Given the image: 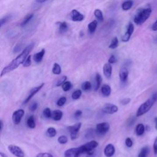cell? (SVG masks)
Masks as SVG:
<instances>
[{"mask_svg":"<svg viewBox=\"0 0 157 157\" xmlns=\"http://www.w3.org/2000/svg\"><path fill=\"white\" fill-rule=\"evenodd\" d=\"M34 46V43L28 45L27 47H26L25 49L21 52L20 54L17 56L15 59H14L8 65L4 67L1 71V77H3V75L15 70V69H17L21 65V64H24V63L27 59V57H28V55L30 54V52L32 51Z\"/></svg>","mask_w":157,"mask_h":157,"instance_id":"obj_1","label":"cell"},{"mask_svg":"<svg viewBox=\"0 0 157 157\" xmlns=\"http://www.w3.org/2000/svg\"><path fill=\"white\" fill-rule=\"evenodd\" d=\"M151 14H152V9L150 8L139 9L135 14L134 22L136 25H141L149 18Z\"/></svg>","mask_w":157,"mask_h":157,"instance_id":"obj_2","label":"cell"},{"mask_svg":"<svg viewBox=\"0 0 157 157\" xmlns=\"http://www.w3.org/2000/svg\"><path fill=\"white\" fill-rule=\"evenodd\" d=\"M154 103H155V101L152 99V98L148 99L143 104H142L140 106V107L138 108L136 112V117H140V116L148 112L150 110V109L152 107Z\"/></svg>","mask_w":157,"mask_h":157,"instance_id":"obj_3","label":"cell"},{"mask_svg":"<svg viewBox=\"0 0 157 157\" xmlns=\"http://www.w3.org/2000/svg\"><path fill=\"white\" fill-rule=\"evenodd\" d=\"M98 146V142L91 141L80 146L82 153H86L89 155H91L94 153V149Z\"/></svg>","mask_w":157,"mask_h":157,"instance_id":"obj_4","label":"cell"},{"mask_svg":"<svg viewBox=\"0 0 157 157\" xmlns=\"http://www.w3.org/2000/svg\"><path fill=\"white\" fill-rule=\"evenodd\" d=\"M110 128V125L107 122L98 124L96 127V133L97 135L103 136L106 135Z\"/></svg>","mask_w":157,"mask_h":157,"instance_id":"obj_5","label":"cell"},{"mask_svg":"<svg viewBox=\"0 0 157 157\" xmlns=\"http://www.w3.org/2000/svg\"><path fill=\"white\" fill-rule=\"evenodd\" d=\"M81 126H82V124L80 122H78V123L75 124L73 126L68 127V131L70 132V136L72 140H75V139H76L79 137L78 133Z\"/></svg>","mask_w":157,"mask_h":157,"instance_id":"obj_6","label":"cell"},{"mask_svg":"<svg viewBox=\"0 0 157 157\" xmlns=\"http://www.w3.org/2000/svg\"><path fill=\"white\" fill-rule=\"evenodd\" d=\"M9 152L17 157H25V154L21 148L15 145H10L8 146Z\"/></svg>","mask_w":157,"mask_h":157,"instance_id":"obj_7","label":"cell"},{"mask_svg":"<svg viewBox=\"0 0 157 157\" xmlns=\"http://www.w3.org/2000/svg\"><path fill=\"white\" fill-rule=\"evenodd\" d=\"M25 111L24 109L17 110L13 114V121L14 125H18L20 124L22 117H24Z\"/></svg>","mask_w":157,"mask_h":157,"instance_id":"obj_8","label":"cell"},{"mask_svg":"<svg viewBox=\"0 0 157 157\" xmlns=\"http://www.w3.org/2000/svg\"><path fill=\"white\" fill-rule=\"evenodd\" d=\"M82 154V151H81L80 147L71 148L65 151V157H79V155Z\"/></svg>","mask_w":157,"mask_h":157,"instance_id":"obj_9","label":"cell"},{"mask_svg":"<svg viewBox=\"0 0 157 157\" xmlns=\"http://www.w3.org/2000/svg\"><path fill=\"white\" fill-rule=\"evenodd\" d=\"M118 107L113 104H106L103 108V112L107 114H114L118 112Z\"/></svg>","mask_w":157,"mask_h":157,"instance_id":"obj_10","label":"cell"},{"mask_svg":"<svg viewBox=\"0 0 157 157\" xmlns=\"http://www.w3.org/2000/svg\"><path fill=\"white\" fill-rule=\"evenodd\" d=\"M69 15L71 20L74 22H81L84 19V15L75 9L73 10Z\"/></svg>","mask_w":157,"mask_h":157,"instance_id":"obj_11","label":"cell"},{"mask_svg":"<svg viewBox=\"0 0 157 157\" xmlns=\"http://www.w3.org/2000/svg\"><path fill=\"white\" fill-rule=\"evenodd\" d=\"M44 86V84L43 83L41 85H39L38 87H34V88L32 89L30 91V94L28 95V96L26 98V100L24 101V104H27L29 101L31 100V99L34 95H35L39 91H40V90H41V89L43 88Z\"/></svg>","mask_w":157,"mask_h":157,"instance_id":"obj_12","label":"cell"},{"mask_svg":"<svg viewBox=\"0 0 157 157\" xmlns=\"http://www.w3.org/2000/svg\"><path fill=\"white\" fill-rule=\"evenodd\" d=\"M134 29H135V27H134L133 24L130 23V24L128 25V27L127 28V30L126 33H125V34L121 38L122 41H124V42L128 41L131 36V34H133L134 31Z\"/></svg>","mask_w":157,"mask_h":157,"instance_id":"obj_13","label":"cell"},{"mask_svg":"<svg viewBox=\"0 0 157 157\" xmlns=\"http://www.w3.org/2000/svg\"><path fill=\"white\" fill-rule=\"evenodd\" d=\"M115 152V149L114 145L112 144H107L104 148V154L107 157H112Z\"/></svg>","mask_w":157,"mask_h":157,"instance_id":"obj_14","label":"cell"},{"mask_svg":"<svg viewBox=\"0 0 157 157\" xmlns=\"http://www.w3.org/2000/svg\"><path fill=\"white\" fill-rule=\"evenodd\" d=\"M128 74L129 72L126 68L124 67L120 69L119 73V77L121 82H126L128 80Z\"/></svg>","mask_w":157,"mask_h":157,"instance_id":"obj_15","label":"cell"},{"mask_svg":"<svg viewBox=\"0 0 157 157\" xmlns=\"http://www.w3.org/2000/svg\"><path fill=\"white\" fill-rule=\"evenodd\" d=\"M112 67L109 63H106L103 66V73L106 77L107 79H110L112 75Z\"/></svg>","mask_w":157,"mask_h":157,"instance_id":"obj_16","label":"cell"},{"mask_svg":"<svg viewBox=\"0 0 157 157\" xmlns=\"http://www.w3.org/2000/svg\"><path fill=\"white\" fill-rule=\"evenodd\" d=\"M45 52V49H42L39 52H38V53L34 54L33 56L34 61L38 63L41 62L43 59V57L44 56Z\"/></svg>","mask_w":157,"mask_h":157,"instance_id":"obj_17","label":"cell"},{"mask_svg":"<svg viewBox=\"0 0 157 157\" xmlns=\"http://www.w3.org/2000/svg\"><path fill=\"white\" fill-rule=\"evenodd\" d=\"M111 93V89L109 85L104 84L101 87V94L104 96H109Z\"/></svg>","mask_w":157,"mask_h":157,"instance_id":"obj_18","label":"cell"},{"mask_svg":"<svg viewBox=\"0 0 157 157\" xmlns=\"http://www.w3.org/2000/svg\"><path fill=\"white\" fill-rule=\"evenodd\" d=\"M52 118L55 121H59L63 117V112L60 110H55L52 112Z\"/></svg>","mask_w":157,"mask_h":157,"instance_id":"obj_19","label":"cell"},{"mask_svg":"<svg viewBox=\"0 0 157 157\" xmlns=\"http://www.w3.org/2000/svg\"><path fill=\"white\" fill-rule=\"evenodd\" d=\"M133 5V0H127V1H125L121 4V8L124 10H128L132 8Z\"/></svg>","mask_w":157,"mask_h":157,"instance_id":"obj_20","label":"cell"},{"mask_svg":"<svg viewBox=\"0 0 157 157\" xmlns=\"http://www.w3.org/2000/svg\"><path fill=\"white\" fill-rule=\"evenodd\" d=\"M102 82V77L101 76V75L100 74L97 73L96 74V77H95V88L94 90L95 91H97L99 88H100L101 84Z\"/></svg>","mask_w":157,"mask_h":157,"instance_id":"obj_21","label":"cell"},{"mask_svg":"<svg viewBox=\"0 0 157 157\" xmlns=\"http://www.w3.org/2000/svg\"><path fill=\"white\" fill-rule=\"evenodd\" d=\"M27 124L28 127L31 129H33L36 127L35 120H34V117L33 115H31L30 117H28V119H27Z\"/></svg>","mask_w":157,"mask_h":157,"instance_id":"obj_22","label":"cell"},{"mask_svg":"<svg viewBox=\"0 0 157 157\" xmlns=\"http://www.w3.org/2000/svg\"><path fill=\"white\" fill-rule=\"evenodd\" d=\"M145 130V127L142 124H138L136 127V133L137 136H142L144 133Z\"/></svg>","mask_w":157,"mask_h":157,"instance_id":"obj_23","label":"cell"},{"mask_svg":"<svg viewBox=\"0 0 157 157\" xmlns=\"http://www.w3.org/2000/svg\"><path fill=\"white\" fill-rule=\"evenodd\" d=\"M97 25H98V22L96 20H94L90 23L88 25V29H89L90 33L93 34L95 33L96 27H97Z\"/></svg>","mask_w":157,"mask_h":157,"instance_id":"obj_24","label":"cell"},{"mask_svg":"<svg viewBox=\"0 0 157 157\" xmlns=\"http://www.w3.org/2000/svg\"><path fill=\"white\" fill-rule=\"evenodd\" d=\"M59 31L60 33H65L68 30V25L67 24V23L65 22H59Z\"/></svg>","mask_w":157,"mask_h":157,"instance_id":"obj_25","label":"cell"},{"mask_svg":"<svg viewBox=\"0 0 157 157\" xmlns=\"http://www.w3.org/2000/svg\"><path fill=\"white\" fill-rule=\"evenodd\" d=\"M149 152H150L149 147L148 146L144 147L141 149V152H139L138 155V157H147V156L149 154Z\"/></svg>","mask_w":157,"mask_h":157,"instance_id":"obj_26","label":"cell"},{"mask_svg":"<svg viewBox=\"0 0 157 157\" xmlns=\"http://www.w3.org/2000/svg\"><path fill=\"white\" fill-rule=\"evenodd\" d=\"M46 135L49 137H54L57 135V130L53 127H50L47 129Z\"/></svg>","mask_w":157,"mask_h":157,"instance_id":"obj_27","label":"cell"},{"mask_svg":"<svg viewBox=\"0 0 157 157\" xmlns=\"http://www.w3.org/2000/svg\"><path fill=\"white\" fill-rule=\"evenodd\" d=\"M118 45H119L118 38L117 37H114L112 39V41H111V43H110V44L109 46V48L111 49H115L118 47Z\"/></svg>","mask_w":157,"mask_h":157,"instance_id":"obj_28","label":"cell"},{"mask_svg":"<svg viewBox=\"0 0 157 157\" xmlns=\"http://www.w3.org/2000/svg\"><path fill=\"white\" fill-rule=\"evenodd\" d=\"M52 73L55 75H59L61 73V66L58 63H54L53 68H52Z\"/></svg>","mask_w":157,"mask_h":157,"instance_id":"obj_29","label":"cell"},{"mask_svg":"<svg viewBox=\"0 0 157 157\" xmlns=\"http://www.w3.org/2000/svg\"><path fill=\"white\" fill-rule=\"evenodd\" d=\"M33 14H28L27 15H26V17L24 18V19L23 20V22H22V24H21V26L22 27H24L28 23L30 22L31 19L33 17Z\"/></svg>","mask_w":157,"mask_h":157,"instance_id":"obj_30","label":"cell"},{"mask_svg":"<svg viewBox=\"0 0 157 157\" xmlns=\"http://www.w3.org/2000/svg\"><path fill=\"white\" fill-rule=\"evenodd\" d=\"M94 15L95 16L96 18L100 21H103L104 19L103 15L100 9H96L94 12Z\"/></svg>","mask_w":157,"mask_h":157,"instance_id":"obj_31","label":"cell"},{"mask_svg":"<svg viewBox=\"0 0 157 157\" xmlns=\"http://www.w3.org/2000/svg\"><path fill=\"white\" fill-rule=\"evenodd\" d=\"M61 87L62 89L64 91H68L71 89L72 84L69 81H66V82L61 85Z\"/></svg>","mask_w":157,"mask_h":157,"instance_id":"obj_32","label":"cell"},{"mask_svg":"<svg viewBox=\"0 0 157 157\" xmlns=\"http://www.w3.org/2000/svg\"><path fill=\"white\" fill-rule=\"evenodd\" d=\"M82 95V91L80 90H77L74 91L72 94V98L74 100H78Z\"/></svg>","mask_w":157,"mask_h":157,"instance_id":"obj_33","label":"cell"},{"mask_svg":"<svg viewBox=\"0 0 157 157\" xmlns=\"http://www.w3.org/2000/svg\"><path fill=\"white\" fill-rule=\"evenodd\" d=\"M91 89V84L89 81H86L82 85V89L84 91H89Z\"/></svg>","mask_w":157,"mask_h":157,"instance_id":"obj_34","label":"cell"},{"mask_svg":"<svg viewBox=\"0 0 157 157\" xmlns=\"http://www.w3.org/2000/svg\"><path fill=\"white\" fill-rule=\"evenodd\" d=\"M43 115L46 118H50L52 116V113L49 108H45L43 111Z\"/></svg>","mask_w":157,"mask_h":157,"instance_id":"obj_35","label":"cell"},{"mask_svg":"<svg viewBox=\"0 0 157 157\" xmlns=\"http://www.w3.org/2000/svg\"><path fill=\"white\" fill-rule=\"evenodd\" d=\"M58 142L61 144H65L68 142V138L65 136H61L58 139Z\"/></svg>","mask_w":157,"mask_h":157,"instance_id":"obj_36","label":"cell"},{"mask_svg":"<svg viewBox=\"0 0 157 157\" xmlns=\"http://www.w3.org/2000/svg\"><path fill=\"white\" fill-rule=\"evenodd\" d=\"M66 101V97H61L60 98L59 100L57 101V106H63L64 104H65Z\"/></svg>","mask_w":157,"mask_h":157,"instance_id":"obj_37","label":"cell"},{"mask_svg":"<svg viewBox=\"0 0 157 157\" xmlns=\"http://www.w3.org/2000/svg\"><path fill=\"white\" fill-rule=\"evenodd\" d=\"M66 79H67V77L66 76V75H65V76H63L60 80H59V81H57V82L56 84V86L59 87V86L62 85L64 83L66 82Z\"/></svg>","mask_w":157,"mask_h":157,"instance_id":"obj_38","label":"cell"},{"mask_svg":"<svg viewBox=\"0 0 157 157\" xmlns=\"http://www.w3.org/2000/svg\"><path fill=\"white\" fill-rule=\"evenodd\" d=\"M31 55L28 56L27 57V59H26V60L25 61V62L24 63V64H23V65H24V67H28L30 66L31 65Z\"/></svg>","mask_w":157,"mask_h":157,"instance_id":"obj_39","label":"cell"},{"mask_svg":"<svg viewBox=\"0 0 157 157\" xmlns=\"http://www.w3.org/2000/svg\"><path fill=\"white\" fill-rule=\"evenodd\" d=\"M38 107V103L36 101H34L31 104V105L30 106V110L31 112H34L37 109Z\"/></svg>","mask_w":157,"mask_h":157,"instance_id":"obj_40","label":"cell"},{"mask_svg":"<svg viewBox=\"0 0 157 157\" xmlns=\"http://www.w3.org/2000/svg\"><path fill=\"white\" fill-rule=\"evenodd\" d=\"M10 19V15H7L6 17H4L3 18L1 19V27H2L5 24H6V22Z\"/></svg>","mask_w":157,"mask_h":157,"instance_id":"obj_41","label":"cell"},{"mask_svg":"<svg viewBox=\"0 0 157 157\" xmlns=\"http://www.w3.org/2000/svg\"><path fill=\"white\" fill-rule=\"evenodd\" d=\"M125 144L128 147H131L133 146V141L130 137H127L125 140Z\"/></svg>","mask_w":157,"mask_h":157,"instance_id":"obj_42","label":"cell"},{"mask_svg":"<svg viewBox=\"0 0 157 157\" xmlns=\"http://www.w3.org/2000/svg\"><path fill=\"white\" fill-rule=\"evenodd\" d=\"M130 101H131L130 98H124V99H123V100H120V102L121 104H122V105L125 106V105H127V104L128 103H130Z\"/></svg>","mask_w":157,"mask_h":157,"instance_id":"obj_43","label":"cell"},{"mask_svg":"<svg viewBox=\"0 0 157 157\" xmlns=\"http://www.w3.org/2000/svg\"><path fill=\"white\" fill-rule=\"evenodd\" d=\"M117 61V59H116L115 55H113L110 56V57L109 58L108 60V63H109L110 64H114V63H115Z\"/></svg>","mask_w":157,"mask_h":157,"instance_id":"obj_44","label":"cell"},{"mask_svg":"<svg viewBox=\"0 0 157 157\" xmlns=\"http://www.w3.org/2000/svg\"><path fill=\"white\" fill-rule=\"evenodd\" d=\"M36 157H54V156L49 153H40L38 154Z\"/></svg>","mask_w":157,"mask_h":157,"instance_id":"obj_45","label":"cell"},{"mask_svg":"<svg viewBox=\"0 0 157 157\" xmlns=\"http://www.w3.org/2000/svg\"><path fill=\"white\" fill-rule=\"evenodd\" d=\"M82 110H77L74 113V117L76 118V119H78V118H79L80 117L81 115H82Z\"/></svg>","mask_w":157,"mask_h":157,"instance_id":"obj_46","label":"cell"},{"mask_svg":"<svg viewBox=\"0 0 157 157\" xmlns=\"http://www.w3.org/2000/svg\"><path fill=\"white\" fill-rule=\"evenodd\" d=\"M154 152L155 155H157V137L155 138L154 143Z\"/></svg>","mask_w":157,"mask_h":157,"instance_id":"obj_47","label":"cell"},{"mask_svg":"<svg viewBox=\"0 0 157 157\" xmlns=\"http://www.w3.org/2000/svg\"><path fill=\"white\" fill-rule=\"evenodd\" d=\"M21 49V47L20 46V44H17L15 45V47H14V52H18Z\"/></svg>","mask_w":157,"mask_h":157,"instance_id":"obj_48","label":"cell"},{"mask_svg":"<svg viewBox=\"0 0 157 157\" xmlns=\"http://www.w3.org/2000/svg\"><path fill=\"white\" fill-rule=\"evenodd\" d=\"M152 30L153 31H157V20L153 24L152 27Z\"/></svg>","mask_w":157,"mask_h":157,"instance_id":"obj_49","label":"cell"},{"mask_svg":"<svg viewBox=\"0 0 157 157\" xmlns=\"http://www.w3.org/2000/svg\"><path fill=\"white\" fill-rule=\"evenodd\" d=\"M152 99L154 100L155 102L157 101V91L155 92V94H154V95H152Z\"/></svg>","mask_w":157,"mask_h":157,"instance_id":"obj_50","label":"cell"},{"mask_svg":"<svg viewBox=\"0 0 157 157\" xmlns=\"http://www.w3.org/2000/svg\"><path fill=\"white\" fill-rule=\"evenodd\" d=\"M49 1V0H36V1L38 3H44V2H46Z\"/></svg>","mask_w":157,"mask_h":157,"instance_id":"obj_51","label":"cell"},{"mask_svg":"<svg viewBox=\"0 0 157 157\" xmlns=\"http://www.w3.org/2000/svg\"><path fill=\"white\" fill-rule=\"evenodd\" d=\"M0 125H1V131H2L3 128V122L2 120L0 121Z\"/></svg>","mask_w":157,"mask_h":157,"instance_id":"obj_52","label":"cell"},{"mask_svg":"<svg viewBox=\"0 0 157 157\" xmlns=\"http://www.w3.org/2000/svg\"><path fill=\"white\" fill-rule=\"evenodd\" d=\"M0 155H1V157H8L5 154H3V152H1V153H0Z\"/></svg>","mask_w":157,"mask_h":157,"instance_id":"obj_53","label":"cell"},{"mask_svg":"<svg viewBox=\"0 0 157 157\" xmlns=\"http://www.w3.org/2000/svg\"><path fill=\"white\" fill-rule=\"evenodd\" d=\"M150 127L149 126H145V130H146L147 131H149L150 130Z\"/></svg>","mask_w":157,"mask_h":157,"instance_id":"obj_54","label":"cell"},{"mask_svg":"<svg viewBox=\"0 0 157 157\" xmlns=\"http://www.w3.org/2000/svg\"><path fill=\"white\" fill-rule=\"evenodd\" d=\"M155 123H156V125H157V117H156V118H155Z\"/></svg>","mask_w":157,"mask_h":157,"instance_id":"obj_55","label":"cell"},{"mask_svg":"<svg viewBox=\"0 0 157 157\" xmlns=\"http://www.w3.org/2000/svg\"><path fill=\"white\" fill-rule=\"evenodd\" d=\"M155 128H156V130H157V125H155Z\"/></svg>","mask_w":157,"mask_h":157,"instance_id":"obj_56","label":"cell"}]
</instances>
